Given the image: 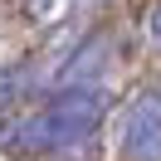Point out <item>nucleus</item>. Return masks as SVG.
Here are the masks:
<instances>
[{"instance_id":"20e7f679","label":"nucleus","mask_w":161,"mask_h":161,"mask_svg":"<svg viewBox=\"0 0 161 161\" xmlns=\"http://www.w3.org/2000/svg\"><path fill=\"white\" fill-rule=\"evenodd\" d=\"M151 34H156V39H161V5H156V10H151Z\"/></svg>"},{"instance_id":"7ed1b4c3","label":"nucleus","mask_w":161,"mask_h":161,"mask_svg":"<svg viewBox=\"0 0 161 161\" xmlns=\"http://www.w3.org/2000/svg\"><path fill=\"white\" fill-rule=\"evenodd\" d=\"M15 98H20V73H15V69H0V112L10 108Z\"/></svg>"},{"instance_id":"f257e3e1","label":"nucleus","mask_w":161,"mask_h":161,"mask_svg":"<svg viewBox=\"0 0 161 161\" xmlns=\"http://www.w3.org/2000/svg\"><path fill=\"white\" fill-rule=\"evenodd\" d=\"M103 93L98 88H78V93H64L54 98L39 117H30L20 127V142L25 147H69V142L88 137L93 127L103 122Z\"/></svg>"},{"instance_id":"f03ea898","label":"nucleus","mask_w":161,"mask_h":161,"mask_svg":"<svg viewBox=\"0 0 161 161\" xmlns=\"http://www.w3.org/2000/svg\"><path fill=\"white\" fill-rule=\"evenodd\" d=\"M122 147L127 161H161V98H137L122 127Z\"/></svg>"}]
</instances>
